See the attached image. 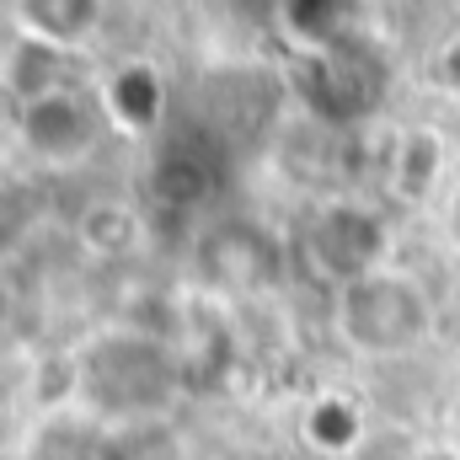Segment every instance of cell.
<instances>
[{
    "mask_svg": "<svg viewBox=\"0 0 460 460\" xmlns=\"http://www.w3.org/2000/svg\"><path fill=\"white\" fill-rule=\"evenodd\" d=\"M380 252H385V220L369 204L338 199L327 209L311 215V226L300 230V257L322 284H358L369 273H380Z\"/></svg>",
    "mask_w": 460,
    "mask_h": 460,
    "instance_id": "3957f363",
    "label": "cell"
},
{
    "mask_svg": "<svg viewBox=\"0 0 460 460\" xmlns=\"http://www.w3.org/2000/svg\"><path fill=\"white\" fill-rule=\"evenodd\" d=\"M215 182H220L215 155H209L199 139H188V134L166 139V145L155 150V161H150V177H145L150 199L166 204V209H199V204L215 193Z\"/></svg>",
    "mask_w": 460,
    "mask_h": 460,
    "instance_id": "52a82bcc",
    "label": "cell"
},
{
    "mask_svg": "<svg viewBox=\"0 0 460 460\" xmlns=\"http://www.w3.org/2000/svg\"><path fill=\"white\" fill-rule=\"evenodd\" d=\"M75 385L86 407L108 418H150V412H166L188 380H182V358L166 343L118 327L86 343L75 364Z\"/></svg>",
    "mask_w": 460,
    "mask_h": 460,
    "instance_id": "6da1fadb",
    "label": "cell"
},
{
    "mask_svg": "<svg viewBox=\"0 0 460 460\" xmlns=\"http://www.w3.org/2000/svg\"><path fill=\"white\" fill-rule=\"evenodd\" d=\"M279 22H284V38L289 43H300L305 54H327V49H338L353 38V11L348 5H279Z\"/></svg>",
    "mask_w": 460,
    "mask_h": 460,
    "instance_id": "30bf717a",
    "label": "cell"
},
{
    "mask_svg": "<svg viewBox=\"0 0 460 460\" xmlns=\"http://www.w3.org/2000/svg\"><path fill=\"white\" fill-rule=\"evenodd\" d=\"M97 102H102V113H108L113 128H123V134H150L161 123V113H166V81L155 75V65L123 59V65H113L102 75Z\"/></svg>",
    "mask_w": 460,
    "mask_h": 460,
    "instance_id": "ba28073f",
    "label": "cell"
},
{
    "mask_svg": "<svg viewBox=\"0 0 460 460\" xmlns=\"http://www.w3.org/2000/svg\"><path fill=\"white\" fill-rule=\"evenodd\" d=\"M22 22V38H38L49 49H70V43H86L102 22V11L92 0H27L16 11Z\"/></svg>",
    "mask_w": 460,
    "mask_h": 460,
    "instance_id": "9c48e42d",
    "label": "cell"
},
{
    "mask_svg": "<svg viewBox=\"0 0 460 460\" xmlns=\"http://www.w3.org/2000/svg\"><path fill=\"white\" fill-rule=\"evenodd\" d=\"M11 322H16V289H11V279L0 273V338L11 332Z\"/></svg>",
    "mask_w": 460,
    "mask_h": 460,
    "instance_id": "4fadbf2b",
    "label": "cell"
},
{
    "mask_svg": "<svg viewBox=\"0 0 460 460\" xmlns=\"http://www.w3.org/2000/svg\"><path fill=\"white\" fill-rule=\"evenodd\" d=\"M364 434V412L358 402L348 396H316L311 412H305V439L322 450V456H348Z\"/></svg>",
    "mask_w": 460,
    "mask_h": 460,
    "instance_id": "7c38bea8",
    "label": "cell"
},
{
    "mask_svg": "<svg viewBox=\"0 0 460 460\" xmlns=\"http://www.w3.org/2000/svg\"><path fill=\"white\" fill-rule=\"evenodd\" d=\"M193 273L215 295H257L279 279V241L252 220H220L199 235Z\"/></svg>",
    "mask_w": 460,
    "mask_h": 460,
    "instance_id": "8992f818",
    "label": "cell"
},
{
    "mask_svg": "<svg viewBox=\"0 0 460 460\" xmlns=\"http://www.w3.org/2000/svg\"><path fill=\"white\" fill-rule=\"evenodd\" d=\"M429 327H434V305L412 273L380 268V273L338 289V332L348 348H358L369 358L412 353L429 338Z\"/></svg>",
    "mask_w": 460,
    "mask_h": 460,
    "instance_id": "7a4b0ae2",
    "label": "cell"
},
{
    "mask_svg": "<svg viewBox=\"0 0 460 460\" xmlns=\"http://www.w3.org/2000/svg\"><path fill=\"white\" fill-rule=\"evenodd\" d=\"M102 102L75 92V86H54L32 102L16 108V139L38 155V161H54V166H70L81 155H92L97 134H102Z\"/></svg>",
    "mask_w": 460,
    "mask_h": 460,
    "instance_id": "5b68a950",
    "label": "cell"
},
{
    "mask_svg": "<svg viewBox=\"0 0 460 460\" xmlns=\"http://www.w3.org/2000/svg\"><path fill=\"white\" fill-rule=\"evenodd\" d=\"M295 92L322 123H353V118H364L380 102V59L348 38L338 49H327V54H305L300 59Z\"/></svg>",
    "mask_w": 460,
    "mask_h": 460,
    "instance_id": "277c9868",
    "label": "cell"
},
{
    "mask_svg": "<svg viewBox=\"0 0 460 460\" xmlns=\"http://www.w3.org/2000/svg\"><path fill=\"white\" fill-rule=\"evenodd\" d=\"M445 75H450V81H460V38L445 49Z\"/></svg>",
    "mask_w": 460,
    "mask_h": 460,
    "instance_id": "5bb4252c",
    "label": "cell"
},
{
    "mask_svg": "<svg viewBox=\"0 0 460 460\" xmlns=\"http://www.w3.org/2000/svg\"><path fill=\"white\" fill-rule=\"evenodd\" d=\"M81 460H102V456H81Z\"/></svg>",
    "mask_w": 460,
    "mask_h": 460,
    "instance_id": "9a60e30c",
    "label": "cell"
},
{
    "mask_svg": "<svg viewBox=\"0 0 460 460\" xmlns=\"http://www.w3.org/2000/svg\"><path fill=\"white\" fill-rule=\"evenodd\" d=\"M81 241L97 257H128L145 241V220H139L134 204H92L81 215Z\"/></svg>",
    "mask_w": 460,
    "mask_h": 460,
    "instance_id": "8fae6325",
    "label": "cell"
}]
</instances>
